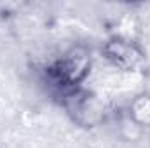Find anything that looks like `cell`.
<instances>
[{"label":"cell","instance_id":"7a4b0ae2","mask_svg":"<svg viewBox=\"0 0 150 148\" xmlns=\"http://www.w3.org/2000/svg\"><path fill=\"white\" fill-rule=\"evenodd\" d=\"M58 98L68 118L79 127L93 129V127L103 125V122L108 117V108L103 98L84 87L61 92L58 94Z\"/></svg>","mask_w":150,"mask_h":148},{"label":"cell","instance_id":"3957f363","mask_svg":"<svg viewBox=\"0 0 150 148\" xmlns=\"http://www.w3.org/2000/svg\"><path fill=\"white\" fill-rule=\"evenodd\" d=\"M101 58L117 73H138L147 65V52L140 40L108 35L101 45Z\"/></svg>","mask_w":150,"mask_h":148},{"label":"cell","instance_id":"6da1fadb","mask_svg":"<svg viewBox=\"0 0 150 148\" xmlns=\"http://www.w3.org/2000/svg\"><path fill=\"white\" fill-rule=\"evenodd\" d=\"M93 66L94 59L91 49L86 44H72L45 66V77L56 89V94H61L84 87Z\"/></svg>","mask_w":150,"mask_h":148},{"label":"cell","instance_id":"277c9868","mask_svg":"<svg viewBox=\"0 0 150 148\" xmlns=\"http://www.w3.org/2000/svg\"><path fill=\"white\" fill-rule=\"evenodd\" d=\"M126 115L140 129H149L150 127V92L149 91H142V92L133 96V99L127 105Z\"/></svg>","mask_w":150,"mask_h":148}]
</instances>
